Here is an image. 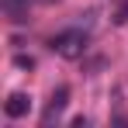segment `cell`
<instances>
[{
	"label": "cell",
	"mask_w": 128,
	"mask_h": 128,
	"mask_svg": "<svg viewBox=\"0 0 128 128\" xmlns=\"http://www.w3.org/2000/svg\"><path fill=\"white\" fill-rule=\"evenodd\" d=\"M48 48L56 56H62V59H80L86 52V31L83 28H66V31L48 38Z\"/></svg>",
	"instance_id": "obj_1"
},
{
	"label": "cell",
	"mask_w": 128,
	"mask_h": 128,
	"mask_svg": "<svg viewBox=\"0 0 128 128\" xmlns=\"http://www.w3.org/2000/svg\"><path fill=\"white\" fill-rule=\"evenodd\" d=\"M66 100H69V86H59V90H52V100L45 107L42 114V125H52V121H59V114L66 111Z\"/></svg>",
	"instance_id": "obj_2"
},
{
	"label": "cell",
	"mask_w": 128,
	"mask_h": 128,
	"mask_svg": "<svg viewBox=\"0 0 128 128\" xmlns=\"http://www.w3.org/2000/svg\"><path fill=\"white\" fill-rule=\"evenodd\" d=\"M28 111H31V97L21 94V90H14V94L4 100V114H7V118H24Z\"/></svg>",
	"instance_id": "obj_3"
},
{
	"label": "cell",
	"mask_w": 128,
	"mask_h": 128,
	"mask_svg": "<svg viewBox=\"0 0 128 128\" xmlns=\"http://www.w3.org/2000/svg\"><path fill=\"white\" fill-rule=\"evenodd\" d=\"M28 4H35V0H4V10H7V18H10V21L21 24L24 18H28Z\"/></svg>",
	"instance_id": "obj_4"
},
{
	"label": "cell",
	"mask_w": 128,
	"mask_h": 128,
	"mask_svg": "<svg viewBox=\"0 0 128 128\" xmlns=\"http://www.w3.org/2000/svg\"><path fill=\"white\" fill-rule=\"evenodd\" d=\"M114 24H128V0L118 7V10H114Z\"/></svg>",
	"instance_id": "obj_5"
}]
</instances>
